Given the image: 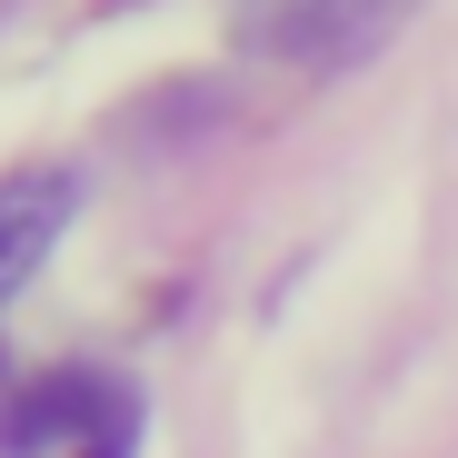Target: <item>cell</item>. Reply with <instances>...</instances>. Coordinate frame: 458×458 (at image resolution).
I'll return each mask as SVG.
<instances>
[{"instance_id":"obj_3","label":"cell","mask_w":458,"mask_h":458,"mask_svg":"<svg viewBox=\"0 0 458 458\" xmlns=\"http://www.w3.org/2000/svg\"><path fill=\"white\" fill-rule=\"evenodd\" d=\"M70 199H81V180L50 170V160H30V170L0 180V310H11V289H30V279H40L50 240L70 229Z\"/></svg>"},{"instance_id":"obj_1","label":"cell","mask_w":458,"mask_h":458,"mask_svg":"<svg viewBox=\"0 0 458 458\" xmlns=\"http://www.w3.org/2000/svg\"><path fill=\"white\" fill-rule=\"evenodd\" d=\"M140 399L110 369H40L0 399V458H40V448H81V458H130Z\"/></svg>"},{"instance_id":"obj_2","label":"cell","mask_w":458,"mask_h":458,"mask_svg":"<svg viewBox=\"0 0 458 458\" xmlns=\"http://www.w3.org/2000/svg\"><path fill=\"white\" fill-rule=\"evenodd\" d=\"M428 0H240V50L289 60V70H359L369 50H389L399 21H419Z\"/></svg>"}]
</instances>
